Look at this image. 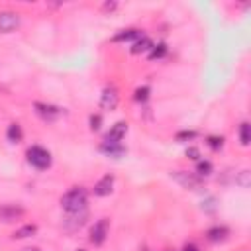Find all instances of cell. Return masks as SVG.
Here are the masks:
<instances>
[{"label": "cell", "instance_id": "obj_13", "mask_svg": "<svg viewBox=\"0 0 251 251\" xmlns=\"http://www.w3.org/2000/svg\"><path fill=\"white\" fill-rule=\"evenodd\" d=\"M228 233H230V230H228L226 226H214V228H210V230L206 231V237H208L210 241H222V239L228 237Z\"/></svg>", "mask_w": 251, "mask_h": 251}, {"label": "cell", "instance_id": "obj_5", "mask_svg": "<svg viewBox=\"0 0 251 251\" xmlns=\"http://www.w3.org/2000/svg\"><path fill=\"white\" fill-rule=\"evenodd\" d=\"M88 220V210H83V212H75V214H67L65 220H63V228L67 231H77L81 230Z\"/></svg>", "mask_w": 251, "mask_h": 251}, {"label": "cell", "instance_id": "obj_8", "mask_svg": "<svg viewBox=\"0 0 251 251\" xmlns=\"http://www.w3.org/2000/svg\"><path fill=\"white\" fill-rule=\"evenodd\" d=\"M126 134H128V124H126V122H118V124L112 126L110 132L104 136V142H108V144H122V140L126 138Z\"/></svg>", "mask_w": 251, "mask_h": 251}, {"label": "cell", "instance_id": "obj_12", "mask_svg": "<svg viewBox=\"0 0 251 251\" xmlns=\"http://www.w3.org/2000/svg\"><path fill=\"white\" fill-rule=\"evenodd\" d=\"M114 188V177L112 175H104L96 185H94V194L96 196H108Z\"/></svg>", "mask_w": 251, "mask_h": 251}, {"label": "cell", "instance_id": "obj_23", "mask_svg": "<svg viewBox=\"0 0 251 251\" xmlns=\"http://www.w3.org/2000/svg\"><path fill=\"white\" fill-rule=\"evenodd\" d=\"M235 183H237V185H241L243 188H245V187H249V171H241V173H239V177L235 179Z\"/></svg>", "mask_w": 251, "mask_h": 251}, {"label": "cell", "instance_id": "obj_6", "mask_svg": "<svg viewBox=\"0 0 251 251\" xmlns=\"http://www.w3.org/2000/svg\"><path fill=\"white\" fill-rule=\"evenodd\" d=\"M34 108H36V114H38L40 118L47 120V122H53V120H57V118L63 114L61 108H57V106H53V104H45V102H36Z\"/></svg>", "mask_w": 251, "mask_h": 251}, {"label": "cell", "instance_id": "obj_19", "mask_svg": "<svg viewBox=\"0 0 251 251\" xmlns=\"http://www.w3.org/2000/svg\"><path fill=\"white\" fill-rule=\"evenodd\" d=\"M149 55V59H161V57H165L167 55V45L165 43H153V47H151V51L147 53Z\"/></svg>", "mask_w": 251, "mask_h": 251}, {"label": "cell", "instance_id": "obj_4", "mask_svg": "<svg viewBox=\"0 0 251 251\" xmlns=\"http://www.w3.org/2000/svg\"><path fill=\"white\" fill-rule=\"evenodd\" d=\"M108 231H110V220H108V218L98 220V222L92 226V230H90V241H92L94 245H102V243L106 241V237H108Z\"/></svg>", "mask_w": 251, "mask_h": 251}, {"label": "cell", "instance_id": "obj_17", "mask_svg": "<svg viewBox=\"0 0 251 251\" xmlns=\"http://www.w3.org/2000/svg\"><path fill=\"white\" fill-rule=\"evenodd\" d=\"M36 231H38V226L36 224H26V226H22V228H18L14 231V237L16 239H26V237L36 235Z\"/></svg>", "mask_w": 251, "mask_h": 251}, {"label": "cell", "instance_id": "obj_18", "mask_svg": "<svg viewBox=\"0 0 251 251\" xmlns=\"http://www.w3.org/2000/svg\"><path fill=\"white\" fill-rule=\"evenodd\" d=\"M212 171H214V167H212L210 161H198V163H196V175H198L200 179L212 175Z\"/></svg>", "mask_w": 251, "mask_h": 251}, {"label": "cell", "instance_id": "obj_27", "mask_svg": "<svg viewBox=\"0 0 251 251\" xmlns=\"http://www.w3.org/2000/svg\"><path fill=\"white\" fill-rule=\"evenodd\" d=\"M183 251H200V249H198L194 243H187V245L183 247Z\"/></svg>", "mask_w": 251, "mask_h": 251}, {"label": "cell", "instance_id": "obj_9", "mask_svg": "<svg viewBox=\"0 0 251 251\" xmlns=\"http://www.w3.org/2000/svg\"><path fill=\"white\" fill-rule=\"evenodd\" d=\"M26 214V210L18 204H2L0 206V220L2 222H14L18 218H22Z\"/></svg>", "mask_w": 251, "mask_h": 251}, {"label": "cell", "instance_id": "obj_7", "mask_svg": "<svg viewBox=\"0 0 251 251\" xmlns=\"http://www.w3.org/2000/svg\"><path fill=\"white\" fill-rule=\"evenodd\" d=\"M20 26V16L16 12H0V34H10Z\"/></svg>", "mask_w": 251, "mask_h": 251}, {"label": "cell", "instance_id": "obj_25", "mask_svg": "<svg viewBox=\"0 0 251 251\" xmlns=\"http://www.w3.org/2000/svg\"><path fill=\"white\" fill-rule=\"evenodd\" d=\"M102 124V116L100 114H92L90 116V130H98Z\"/></svg>", "mask_w": 251, "mask_h": 251}, {"label": "cell", "instance_id": "obj_21", "mask_svg": "<svg viewBox=\"0 0 251 251\" xmlns=\"http://www.w3.org/2000/svg\"><path fill=\"white\" fill-rule=\"evenodd\" d=\"M206 144H208V147H212V149H222L224 138H222V136H210V138H206Z\"/></svg>", "mask_w": 251, "mask_h": 251}, {"label": "cell", "instance_id": "obj_10", "mask_svg": "<svg viewBox=\"0 0 251 251\" xmlns=\"http://www.w3.org/2000/svg\"><path fill=\"white\" fill-rule=\"evenodd\" d=\"M120 102V96H118V90L114 86H108L102 90V96H100V108L102 110H116Z\"/></svg>", "mask_w": 251, "mask_h": 251}, {"label": "cell", "instance_id": "obj_22", "mask_svg": "<svg viewBox=\"0 0 251 251\" xmlns=\"http://www.w3.org/2000/svg\"><path fill=\"white\" fill-rule=\"evenodd\" d=\"M149 92H151V88H149V86H142V88H138V90H136V96H134V98H136L138 102H146V100L149 98Z\"/></svg>", "mask_w": 251, "mask_h": 251}, {"label": "cell", "instance_id": "obj_20", "mask_svg": "<svg viewBox=\"0 0 251 251\" xmlns=\"http://www.w3.org/2000/svg\"><path fill=\"white\" fill-rule=\"evenodd\" d=\"M239 142H241V146H249V124L247 122H243L239 126Z\"/></svg>", "mask_w": 251, "mask_h": 251}, {"label": "cell", "instance_id": "obj_16", "mask_svg": "<svg viewBox=\"0 0 251 251\" xmlns=\"http://www.w3.org/2000/svg\"><path fill=\"white\" fill-rule=\"evenodd\" d=\"M142 36V30H124L118 36H114V42H138Z\"/></svg>", "mask_w": 251, "mask_h": 251}, {"label": "cell", "instance_id": "obj_2", "mask_svg": "<svg viewBox=\"0 0 251 251\" xmlns=\"http://www.w3.org/2000/svg\"><path fill=\"white\" fill-rule=\"evenodd\" d=\"M26 157H28V163L38 171H45L51 167V153L42 146H32Z\"/></svg>", "mask_w": 251, "mask_h": 251}, {"label": "cell", "instance_id": "obj_14", "mask_svg": "<svg viewBox=\"0 0 251 251\" xmlns=\"http://www.w3.org/2000/svg\"><path fill=\"white\" fill-rule=\"evenodd\" d=\"M6 138L10 144H20L22 138H24V132H22V126L20 124H10L8 130H6Z\"/></svg>", "mask_w": 251, "mask_h": 251}, {"label": "cell", "instance_id": "obj_3", "mask_svg": "<svg viewBox=\"0 0 251 251\" xmlns=\"http://www.w3.org/2000/svg\"><path fill=\"white\" fill-rule=\"evenodd\" d=\"M171 177L183 187V188H188V190H198L202 187V179L194 173H187V171H173Z\"/></svg>", "mask_w": 251, "mask_h": 251}, {"label": "cell", "instance_id": "obj_26", "mask_svg": "<svg viewBox=\"0 0 251 251\" xmlns=\"http://www.w3.org/2000/svg\"><path fill=\"white\" fill-rule=\"evenodd\" d=\"M187 157H190V159L198 161V159H200V151H198L196 147H188V149H187Z\"/></svg>", "mask_w": 251, "mask_h": 251}, {"label": "cell", "instance_id": "obj_29", "mask_svg": "<svg viewBox=\"0 0 251 251\" xmlns=\"http://www.w3.org/2000/svg\"><path fill=\"white\" fill-rule=\"evenodd\" d=\"M144 251H149V249H144Z\"/></svg>", "mask_w": 251, "mask_h": 251}, {"label": "cell", "instance_id": "obj_15", "mask_svg": "<svg viewBox=\"0 0 251 251\" xmlns=\"http://www.w3.org/2000/svg\"><path fill=\"white\" fill-rule=\"evenodd\" d=\"M153 47V42L147 38V36H142L138 42H134V47H132V53H149Z\"/></svg>", "mask_w": 251, "mask_h": 251}, {"label": "cell", "instance_id": "obj_30", "mask_svg": "<svg viewBox=\"0 0 251 251\" xmlns=\"http://www.w3.org/2000/svg\"><path fill=\"white\" fill-rule=\"evenodd\" d=\"M34 251H40V249H34Z\"/></svg>", "mask_w": 251, "mask_h": 251}, {"label": "cell", "instance_id": "obj_11", "mask_svg": "<svg viewBox=\"0 0 251 251\" xmlns=\"http://www.w3.org/2000/svg\"><path fill=\"white\" fill-rule=\"evenodd\" d=\"M100 153H104L106 157H114V159H120V157H124L126 155V149L122 144H108V142H102L100 144Z\"/></svg>", "mask_w": 251, "mask_h": 251}, {"label": "cell", "instance_id": "obj_24", "mask_svg": "<svg viewBox=\"0 0 251 251\" xmlns=\"http://www.w3.org/2000/svg\"><path fill=\"white\" fill-rule=\"evenodd\" d=\"M194 138H196V132H179L177 134V142H188Z\"/></svg>", "mask_w": 251, "mask_h": 251}, {"label": "cell", "instance_id": "obj_28", "mask_svg": "<svg viewBox=\"0 0 251 251\" xmlns=\"http://www.w3.org/2000/svg\"><path fill=\"white\" fill-rule=\"evenodd\" d=\"M77 251H86V249H77Z\"/></svg>", "mask_w": 251, "mask_h": 251}, {"label": "cell", "instance_id": "obj_1", "mask_svg": "<svg viewBox=\"0 0 251 251\" xmlns=\"http://www.w3.org/2000/svg\"><path fill=\"white\" fill-rule=\"evenodd\" d=\"M86 202H88V196H86V190L83 187H75V188H71L69 192H65L61 196V208L67 214H75V212L86 210Z\"/></svg>", "mask_w": 251, "mask_h": 251}]
</instances>
